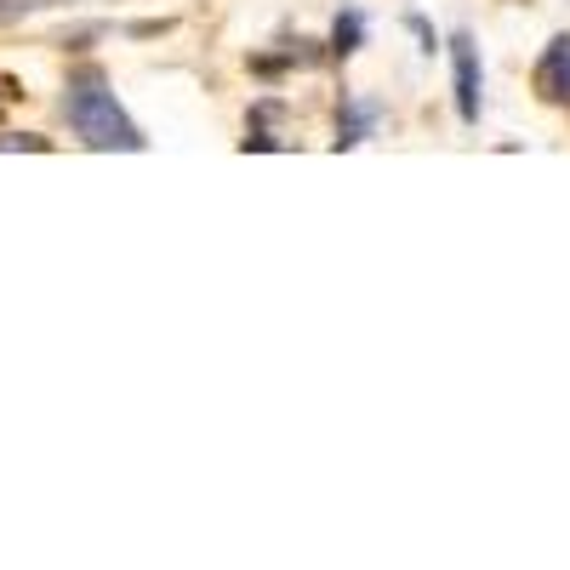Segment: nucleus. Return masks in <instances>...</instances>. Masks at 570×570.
Masks as SVG:
<instances>
[{
  "label": "nucleus",
  "mask_w": 570,
  "mask_h": 570,
  "mask_svg": "<svg viewBox=\"0 0 570 570\" xmlns=\"http://www.w3.org/2000/svg\"><path fill=\"white\" fill-rule=\"evenodd\" d=\"M63 115H69V131L86 142V149H120V155H137L149 149V137L137 131V120L120 109V98L109 91V75L98 63H80L63 86Z\"/></svg>",
  "instance_id": "obj_1"
},
{
  "label": "nucleus",
  "mask_w": 570,
  "mask_h": 570,
  "mask_svg": "<svg viewBox=\"0 0 570 570\" xmlns=\"http://www.w3.org/2000/svg\"><path fill=\"white\" fill-rule=\"evenodd\" d=\"M451 75H456V115L473 126L485 104V69H480V46L473 35H451Z\"/></svg>",
  "instance_id": "obj_2"
},
{
  "label": "nucleus",
  "mask_w": 570,
  "mask_h": 570,
  "mask_svg": "<svg viewBox=\"0 0 570 570\" xmlns=\"http://www.w3.org/2000/svg\"><path fill=\"white\" fill-rule=\"evenodd\" d=\"M537 91L548 104H570V35H553L537 63Z\"/></svg>",
  "instance_id": "obj_3"
},
{
  "label": "nucleus",
  "mask_w": 570,
  "mask_h": 570,
  "mask_svg": "<svg viewBox=\"0 0 570 570\" xmlns=\"http://www.w3.org/2000/svg\"><path fill=\"white\" fill-rule=\"evenodd\" d=\"M376 126V104H343L337 115V149H354V142H365Z\"/></svg>",
  "instance_id": "obj_4"
},
{
  "label": "nucleus",
  "mask_w": 570,
  "mask_h": 570,
  "mask_svg": "<svg viewBox=\"0 0 570 570\" xmlns=\"http://www.w3.org/2000/svg\"><path fill=\"white\" fill-rule=\"evenodd\" d=\"M331 40H337V52L348 58V52H354V40H360V12H348V18H337V35H331Z\"/></svg>",
  "instance_id": "obj_5"
},
{
  "label": "nucleus",
  "mask_w": 570,
  "mask_h": 570,
  "mask_svg": "<svg viewBox=\"0 0 570 570\" xmlns=\"http://www.w3.org/2000/svg\"><path fill=\"white\" fill-rule=\"evenodd\" d=\"M0 149H52V142L35 137V131H12V137H0Z\"/></svg>",
  "instance_id": "obj_6"
},
{
  "label": "nucleus",
  "mask_w": 570,
  "mask_h": 570,
  "mask_svg": "<svg viewBox=\"0 0 570 570\" xmlns=\"http://www.w3.org/2000/svg\"><path fill=\"white\" fill-rule=\"evenodd\" d=\"M35 0H0V18H18V12H29Z\"/></svg>",
  "instance_id": "obj_7"
}]
</instances>
